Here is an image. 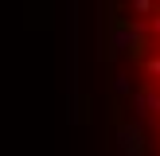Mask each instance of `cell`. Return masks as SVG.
I'll use <instances>...</instances> for the list:
<instances>
[{
	"label": "cell",
	"mask_w": 160,
	"mask_h": 156,
	"mask_svg": "<svg viewBox=\"0 0 160 156\" xmlns=\"http://www.w3.org/2000/svg\"><path fill=\"white\" fill-rule=\"evenodd\" d=\"M117 82L133 117V156H160V0H117Z\"/></svg>",
	"instance_id": "obj_1"
}]
</instances>
